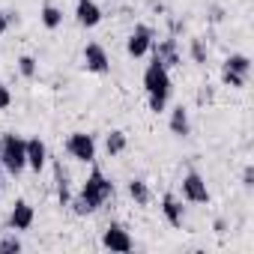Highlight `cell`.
I'll return each instance as SVG.
<instances>
[{"instance_id": "6da1fadb", "label": "cell", "mask_w": 254, "mask_h": 254, "mask_svg": "<svg viewBox=\"0 0 254 254\" xmlns=\"http://www.w3.org/2000/svg\"><path fill=\"white\" fill-rule=\"evenodd\" d=\"M114 197V183L99 171V168H93L90 171V177L84 180V186H81V191H78V197H72V212L75 215H93L99 206H105L108 200Z\"/></svg>"}, {"instance_id": "ac0fdd59", "label": "cell", "mask_w": 254, "mask_h": 254, "mask_svg": "<svg viewBox=\"0 0 254 254\" xmlns=\"http://www.w3.org/2000/svg\"><path fill=\"white\" fill-rule=\"evenodd\" d=\"M126 147H129V138H126V132H120V129H114V132L105 138L108 156H120V153H126Z\"/></svg>"}, {"instance_id": "603a6c76", "label": "cell", "mask_w": 254, "mask_h": 254, "mask_svg": "<svg viewBox=\"0 0 254 254\" xmlns=\"http://www.w3.org/2000/svg\"><path fill=\"white\" fill-rule=\"evenodd\" d=\"M215 99V87H209V84H203L200 90H197V105H209Z\"/></svg>"}, {"instance_id": "30bf717a", "label": "cell", "mask_w": 254, "mask_h": 254, "mask_svg": "<svg viewBox=\"0 0 254 254\" xmlns=\"http://www.w3.org/2000/svg\"><path fill=\"white\" fill-rule=\"evenodd\" d=\"M153 45V27L150 24H135V30L129 33V39H126V51H129V57H144Z\"/></svg>"}, {"instance_id": "5bb4252c", "label": "cell", "mask_w": 254, "mask_h": 254, "mask_svg": "<svg viewBox=\"0 0 254 254\" xmlns=\"http://www.w3.org/2000/svg\"><path fill=\"white\" fill-rule=\"evenodd\" d=\"M45 162H48V147H45V141L42 138H30L27 141V168H33L36 174L45 168Z\"/></svg>"}, {"instance_id": "9a60e30c", "label": "cell", "mask_w": 254, "mask_h": 254, "mask_svg": "<svg viewBox=\"0 0 254 254\" xmlns=\"http://www.w3.org/2000/svg\"><path fill=\"white\" fill-rule=\"evenodd\" d=\"M54 183H57V200L60 206L72 203V189H69V171L63 168V162H54Z\"/></svg>"}, {"instance_id": "44dd1931", "label": "cell", "mask_w": 254, "mask_h": 254, "mask_svg": "<svg viewBox=\"0 0 254 254\" xmlns=\"http://www.w3.org/2000/svg\"><path fill=\"white\" fill-rule=\"evenodd\" d=\"M18 251H21L18 236H0V254H18Z\"/></svg>"}, {"instance_id": "7c38bea8", "label": "cell", "mask_w": 254, "mask_h": 254, "mask_svg": "<svg viewBox=\"0 0 254 254\" xmlns=\"http://www.w3.org/2000/svg\"><path fill=\"white\" fill-rule=\"evenodd\" d=\"M162 215L168 218L171 227H183V221H186V206H183V200L168 191V194L162 197Z\"/></svg>"}, {"instance_id": "cb8c5ba5", "label": "cell", "mask_w": 254, "mask_h": 254, "mask_svg": "<svg viewBox=\"0 0 254 254\" xmlns=\"http://www.w3.org/2000/svg\"><path fill=\"white\" fill-rule=\"evenodd\" d=\"M9 105H12V93H9L6 84H0V111H6Z\"/></svg>"}, {"instance_id": "277c9868", "label": "cell", "mask_w": 254, "mask_h": 254, "mask_svg": "<svg viewBox=\"0 0 254 254\" xmlns=\"http://www.w3.org/2000/svg\"><path fill=\"white\" fill-rule=\"evenodd\" d=\"M248 75H251V60L245 54H230L221 63V81L233 90H242L248 84Z\"/></svg>"}, {"instance_id": "e0dca14e", "label": "cell", "mask_w": 254, "mask_h": 254, "mask_svg": "<svg viewBox=\"0 0 254 254\" xmlns=\"http://www.w3.org/2000/svg\"><path fill=\"white\" fill-rule=\"evenodd\" d=\"M39 18H42V24H45L48 30H57V27L63 24V9H60V6H54V3H42Z\"/></svg>"}, {"instance_id": "8992f818", "label": "cell", "mask_w": 254, "mask_h": 254, "mask_svg": "<svg viewBox=\"0 0 254 254\" xmlns=\"http://www.w3.org/2000/svg\"><path fill=\"white\" fill-rule=\"evenodd\" d=\"M150 51H153V60H156L159 66H165L168 72H171V69H177V66L183 63L180 45H177V39H174V36H168V39H159V42H153V45H150Z\"/></svg>"}, {"instance_id": "4316f807", "label": "cell", "mask_w": 254, "mask_h": 254, "mask_svg": "<svg viewBox=\"0 0 254 254\" xmlns=\"http://www.w3.org/2000/svg\"><path fill=\"white\" fill-rule=\"evenodd\" d=\"M0 197H3V180H0Z\"/></svg>"}, {"instance_id": "2e32d148", "label": "cell", "mask_w": 254, "mask_h": 254, "mask_svg": "<svg viewBox=\"0 0 254 254\" xmlns=\"http://www.w3.org/2000/svg\"><path fill=\"white\" fill-rule=\"evenodd\" d=\"M168 126H171V132H174L177 138H186V135L191 132V123H189V111H186L183 105H177V108L171 111V120H168Z\"/></svg>"}, {"instance_id": "484cf974", "label": "cell", "mask_w": 254, "mask_h": 254, "mask_svg": "<svg viewBox=\"0 0 254 254\" xmlns=\"http://www.w3.org/2000/svg\"><path fill=\"white\" fill-rule=\"evenodd\" d=\"M9 21H12V15H6V12H0V36L6 33V27H9Z\"/></svg>"}, {"instance_id": "ffe728a7", "label": "cell", "mask_w": 254, "mask_h": 254, "mask_svg": "<svg viewBox=\"0 0 254 254\" xmlns=\"http://www.w3.org/2000/svg\"><path fill=\"white\" fill-rule=\"evenodd\" d=\"M18 72H21V78H36V60L30 54L18 57Z\"/></svg>"}, {"instance_id": "9c48e42d", "label": "cell", "mask_w": 254, "mask_h": 254, "mask_svg": "<svg viewBox=\"0 0 254 254\" xmlns=\"http://www.w3.org/2000/svg\"><path fill=\"white\" fill-rule=\"evenodd\" d=\"M84 69L93 72V75H105V72H111V57H108V51H105L99 42L84 45Z\"/></svg>"}, {"instance_id": "3957f363", "label": "cell", "mask_w": 254, "mask_h": 254, "mask_svg": "<svg viewBox=\"0 0 254 254\" xmlns=\"http://www.w3.org/2000/svg\"><path fill=\"white\" fill-rule=\"evenodd\" d=\"M0 162H3L6 174L18 177L27 168V141L18 138L15 132H6L3 138H0Z\"/></svg>"}, {"instance_id": "ba28073f", "label": "cell", "mask_w": 254, "mask_h": 254, "mask_svg": "<svg viewBox=\"0 0 254 254\" xmlns=\"http://www.w3.org/2000/svg\"><path fill=\"white\" fill-rule=\"evenodd\" d=\"M183 197L189 203H209V189H206V180L197 174V171H189L183 177Z\"/></svg>"}, {"instance_id": "5b68a950", "label": "cell", "mask_w": 254, "mask_h": 254, "mask_svg": "<svg viewBox=\"0 0 254 254\" xmlns=\"http://www.w3.org/2000/svg\"><path fill=\"white\" fill-rule=\"evenodd\" d=\"M66 153H69L72 159L84 162V165H93V162H96V141H93V135H87V132H72V135L66 138Z\"/></svg>"}, {"instance_id": "4fadbf2b", "label": "cell", "mask_w": 254, "mask_h": 254, "mask_svg": "<svg viewBox=\"0 0 254 254\" xmlns=\"http://www.w3.org/2000/svg\"><path fill=\"white\" fill-rule=\"evenodd\" d=\"M33 218H36L33 206H30L27 200H15V206H12V212H9V227H12V230H30V227H33Z\"/></svg>"}, {"instance_id": "d4e9b609", "label": "cell", "mask_w": 254, "mask_h": 254, "mask_svg": "<svg viewBox=\"0 0 254 254\" xmlns=\"http://www.w3.org/2000/svg\"><path fill=\"white\" fill-rule=\"evenodd\" d=\"M242 186L251 191L254 189V165H245V171H242Z\"/></svg>"}, {"instance_id": "7a4b0ae2", "label": "cell", "mask_w": 254, "mask_h": 254, "mask_svg": "<svg viewBox=\"0 0 254 254\" xmlns=\"http://www.w3.org/2000/svg\"><path fill=\"white\" fill-rule=\"evenodd\" d=\"M144 90H147L150 111H153V114H162V111L168 108V102H171V93H174L171 72L153 60V63L147 66V72H144Z\"/></svg>"}, {"instance_id": "52a82bcc", "label": "cell", "mask_w": 254, "mask_h": 254, "mask_svg": "<svg viewBox=\"0 0 254 254\" xmlns=\"http://www.w3.org/2000/svg\"><path fill=\"white\" fill-rule=\"evenodd\" d=\"M102 248H108V251H132L135 248V239L129 236V230H126L123 224H108L105 227V233H102Z\"/></svg>"}, {"instance_id": "8fae6325", "label": "cell", "mask_w": 254, "mask_h": 254, "mask_svg": "<svg viewBox=\"0 0 254 254\" xmlns=\"http://www.w3.org/2000/svg\"><path fill=\"white\" fill-rule=\"evenodd\" d=\"M75 18H78L81 27L93 30V27H99V21H102V9H99L96 0H78V3H75Z\"/></svg>"}, {"instance_id": "7402d4cb", "label": "cell", "mask_w": 254, "mask_h": 254, "mask_svg": "<svg viewBox=\"0 0 254 254\" xmlns=\"http://www.w3.org/2000/svg\"><path fill=\"white\" fill-rule=\"evenodd\" d=\"M189 54H191V60H194V63H206V45H203V39H191Z\"/></svg>"}, {"instance_id": "83f0119b", "label": "cell", "mask_w": 254, "mask_h": 254, "mask_svg": "<svg viewBox=\"0 0 254 254\" xmlns=\"http://www.w3.org/2000/svg\"><path fill=\"white\" fill-rule=\"evenodd\" d=\"M0 168H3V162H0Z\"/></svg>"}, {"instance_id": "d6986e66", "label": "cell", "mask_w": 254, "mask_h": 254, "mask_svg": "<svg viewBox=\"0 0 254 254\" xmlns=\"http://www.w3.org/2000/svg\"><path fill=\"white\" fill-rule=\"evenodd\" d=\"M129 197H132L138 206H147V203H150V197H153V194H150L147 180H132V183H129Z\"/></svg>"}]
</instances>
